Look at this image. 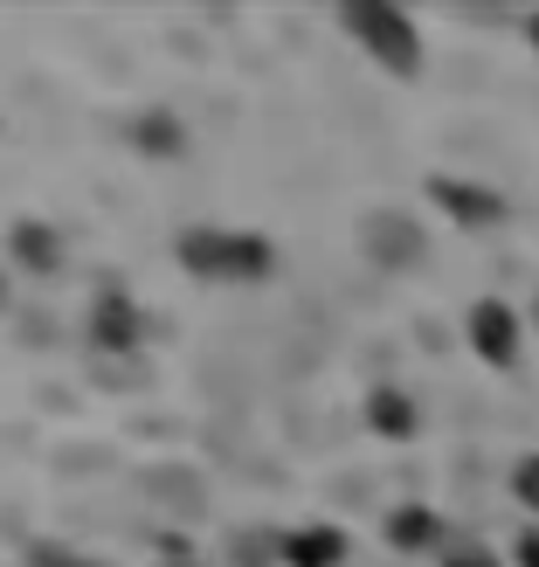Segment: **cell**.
<instances>
[{
	"instance_id": "obj_1",
	"label": "cell",
	"mask_w": 539,
	"mask_h": 567,
	"mask_svg": "<svg viewBox=\"0 0 539 567\" xmlns=\"http://www.w3.org/2000/svg\"><path fill=\"white\" fill-rule=\"evenodd\" d=\"M346 35L374 55L381 70H394V76H415L422 70V35H415V21L402 14V8H381V0H353L346 14Z\"/></svg>"
},
{
	"instance_id": "obj_2",
	"label": "cell",
	"mask_w": 539,
	"mask_h": 567,
	"mask_svg": "<svg viewBox=\"0 0 539 567\" xmlns=\"http://www.w3.org/2000/svg\"><path fill=\"white\" fill-rule=\"evenodd\" d=\"M146 311H138V298L125 291V284H97L91 298V319H83V332H91V353L104 360H132L138 347H146Z\"/></svg>"
},
{
	"instance_id": "obj_3",
	"label": "cell",
	"mask_w": 539,
	"mask_h": 567,
	"mask_svg": "<svg viewBox=\"0 0 539 567\" xmlns=\"http://www.w3.org/2000/svg\"><path fill=\"white\" fill-rule=\"evenodd\" d=\"M470 353L485 360V367H512L519 360V311L512 305H498V298H485V305H470Z\"/></svg>"
},
{
	"instance_id": "obj_4",
	"label": "cell",
	"mask_w": 539,
	"mask_h": 567,
	"mask_svg": "<svg viewBox=\"0 0 539 567\" xmlns=\"http://www.w3.org/2000/svg\"><path fill=\"white\" fill-rule=\"evenodd\" d=\"M229 243L236 229H221V221H194V229L174 236V257L187 277H201V284H229Z\"/></svg>"
},
{
	"instance_id": "obj_5",
	"label": "cell",
	"mask_w": 539,
	"mask_h": 567,
	"mask_svg": "<svg viewBox=\"0 0 539 567\" xmlns=\"http://www.w3.org/2000/svg\"><path fill=\"white\" fill-rule=\"evenodd\" d=\"M8 270H21V277H55L63 270V236L49 229V221H14L8 229Z\"/></svg>"
},
{
	"instance_id": "obj_6",
	"label": "cell",
	"mask_w": 539,
	"mask_h": 567,
	"mask_svg": "<svg viewBox=\"0 0 539 567\" xmlns=\"http://www.w3.org/2000/svg\"><path fill=\"white\" fill-rule=\"evenodd\" d=\"M353 540L339 526H291V533H277V560L283 567H346Z\"/></svg>"
},
{
	"instance_id": "obj_7",
	"label": "cell",
	"mask_w": 539,
	"mask_h": 567,
	"mask_svg": "<svg viewBox=\"0 0 539 567\" xmlns=\"http://www.w3.org/2000/svg\"><path fill=\"white\" fill-rule=\"evenodd\" d=\"M360 243H366V257H374V264H415L422 257V229H415V221L408 215H366V229H360Z\"/></svg>"
},
{
	"instance_id": "obj_8",
	"label": "cell",
	"mask_w": 539,
	"mask_h": 567,
	"mask_svg": "<svg viewBox=\"0 0 539 567\" xmlns=\"http://www.w3.org/2000/svg\"><path fill=\"white\" fill-rule=\"evenodd\" d=\"M387 547L394 554H443V519L429 513V505H402V513L387 519Z\"/></svg>"
},
{
	"instance_id": "obj_9",
	"label": "cell",
	"mask_w": 539,
	"mask_h": 567,
	"mask_svg": "<svg viewBox=\"0 0 539 567\" xmlns=\"http://www.w3.org/2000/svg\"><path fill=\"white\" fill-rule=\"evenodd\" d=\"M132 146L153 153V159H180L187 153V125L174 118V111H138V118H132Z\"/></svg>"
},
{
	"instance_id": "obj_10",
	"label": "cell",
	"mask_w": 539,
	"mask_h": 567,
	"mask_svg": "<svg viewBox=\"0 0 539 567\" xmlns=\"http://www.w3.org/2000/svg\"><path fill=\"white\" fill-rule=\"evenodd\" d=\"M436 202L457 215L464 229H491V221H498V202H491V194H477V187H464V181H436Z\"/></svg>"
},
{
	"instance_id": "obj_11",
	"label": "cell",
	"mask_w": 539,
	"mask_h": 567,
	"mask_svg": "<svg viewBox=\"0 0 539 567\" xmlns=\"http://www.w3.org/2000/svg\"><path fill=\"white\" fill-rule=\"evenodd\" d=\"M366 422H374L381 436H408L415 430V402L402 388H374V394H366Z\"/></svg>"
},
{
	"instance_id": "obj_12",
	"label": "cell",
	"mask_w": 539,
	"mask_h": 567,
	"mask_svg": "<svg viewBox=\"0 0 539 567\" xmlns=\"http://www.w3.org/2000/svg\"><path fill=\"white\" fill-rule=\"evenodd\" d=\"M270 243L263 236H249V229H236V243H229V284H263L270 277Z\"/></svg>"
},
{
	"instance_id": "obj_13",
	"label": "cell",
	"mask_w": 539,
	"mask_h": 567,
	"mask_svg": "<svg viewBox=\"0 0 539 567\" xmlns=\"http://www.w3.org/2000/svg\"><path fill=\"white\" fill-rule=\"evenodd\" d=\"M512 498L526 505V513H539V450L512 464Z\"/></svg>"
},
{
	"instance_id": "obj_14",
	"label": "cell",
	"mask_w": 539,
	"mask_h": 567,
	"mask_svg": "<svg viewBox=\"0 0 539 567\" xmlns=\"http://www.w3.org/2000/svg\"><path fill=\"white\" fill-rule=\"evenodd\" d=\"M436 567H498V560H491V547H477V540H449L436 554Z\"/></svg>"
},
{
	"instance_id": "obj_15",
	"label": "cell",
	"mask_w": 539,
	"mask_h": 567,
	"mask_svg": "<svg viewBox=\"0 0 539 567\" xmlns=\"http://www.w3.org/2000/svg\"><path fill=\"white\" fill-rule=\"evenodd\" d=\"M28 567H91V560L70 554V547H55V540H35V547H28Z\"/></svg>"
},
{
	"instance_id": "obj_16",
	"label": "cell",
	"mask_w": 539,
	"mask_h": 567,
	"mask_svg": "<svg viewBox=\"0 0 539 567\" xmlns=\"http://www.w3.org/2000/svg\"><path fill=\"white\" fill-rule=\"evenodd\" d=\"M512 560H519V567H539V526H526V533H519V547H512Z\"/></svg>"
},
{
	"instance_id": "obj_17",
	"label": "cell",
	"mask_w": 539,
	"mask_h": 567,
	"mask_svg": "<svg viewBox=\"0 0 539 567\" xmlns=\"http://www.w3.org/2000/svg\"><path fill=\"white\" fill-rule=\"evenodd\" d=\"M14 305V277H8V264H0V311Z\"/></svg>"
},
{
	"instance_id": "obj_18",
	"label": "cell",
	"mask_w": 539,
	"mask_h": 567,
	"mask_svg": "<svg viewBox=\"0 0 539 567\" xmlns=\"http://www.w3.org/2000/svg\"><path fill=\"white\" fill-rule=\"evenodd\" d=\"M532 49H539V14H532Z\"/></svg>"
},
{
	"instance_id": "obj_19",
	"label": "cell",
	"mask_w": 539,
	"mask_h": 567,
	"mask_svg": "<svg viewBox=\"0 0 539 567\" xmlns=\"http://www.w3.org/2000/svg\"><path fill=\"white\" fill-rule=\"evenodd\" d=\"M180 567H187V560H180Z\"/></svg>"
}]
</instances>
